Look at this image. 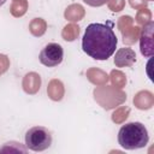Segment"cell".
Wrapping results in <instances>:
<instances>
[{"label":"cell","mask_w":154,"mask_h":154,"mask_svg":"<svg viewBox=\"0 0 154 154\" xmlns=\"http://www.w3.org/2000/svg\"><path fill=\"white\" fill-rule=\"evenodd\" d=\"M117 43L112 23H90L82 37L83 52L95 60H107L116 52Z\"/></svg>","instance_id":"obj_1"},{"label":"cell","mask_w":154,"mask_h":154,"mask_svg":"<svg viewBox=\"0 0 154 154\" xmlns=\"http://www.w3.org/2000/svg\"><path fill=\"white\" fill-rule=\"evenodd\" d=\"M148 130L140 122L126 123L118 131V143L128 150L144 148L148 144Z\"/></svg>","instance_id":"obj_2"},{"label":"cell","mask_w":154,"mask_h":154,"mask_svg":"<svg viewBox=\"0 0 154 154\" xmlns=\"http://www.w3.org/2000/svg\"><path fill=\"white\" fill-rule=\"evenodd\" d=\"M25 147L32 152H42L48 149L52 146L53 137L51 131L45 126H32L30 128L24 136Z\"/></svg>","instance_id":"obj_3"},{"label":"cell","mask_w":154,"mask_h":154,"mask_svg":"<svg viewBox=\"0 0 154 154\" xmlns=\"http://www.w3.org/2000/svg\"><path fill=\"white\" fill-rule=\"evenodd\" d=\"M64 58V49L59 43L51 42L47 43L40 52L38 60L42 65L47 67H54L58 66Z\"/></svg>","instance_id":"obj_4"},{"label":"cell","mask_w":154,"mask_h":154,"mask_svg":"<svg viewBox=\"0 0 154 154\" xmlns=\"http://www.w3.org/2000/svg\"><path fill=\"white\" fill-rule=\"evenodd\" d=\"M153 28H154V23L148 22L141 31L140 48H141V53L144 57L153 55Z\"/></svg>","instance_id":"obj_5"},{"label":"cell","mask_w":154,"mask_h":154,"mask_svg":"<svg viewBox=\"0 0 154 154\" xmlns=\"http://www.w3.org/2000/svg\"><path fill=\"white\" fill-rule=\"evenodd\" d=\"M136 61V54L135 52L129 48H120L117 53H116V58H114V64L118 67H125V66H130Z\"/></svg>","instance_id":"obj_6"},{"label":"cell","mask_w":154,"mask_h":154,"mask_svg":"<svg viewBox=\"0 0 154 154\" xmlns=\"http://www.w3.org/2000/svg\"><path fill=\"white\" fill-rule=\"evenodd\" d=\"M108 0H83L84 4L91 6V7H100V6H103Z\"/></svg>","instance_id":"obj_7"},{"label":"cell","mask_w":154,"mask_h":154,"mask_svg":"<svg viewBox=\"0 0 154 154\" xmlns=\"http://www.w3.org/2000/svg\"><path fill=\"white\" fill-rule=\"evenodd\" d=\"M6 1H7V0H0V7H1V6H2V5L6 2Z\"/></svg>","instance_id":"obj_8"}]
</instances>
